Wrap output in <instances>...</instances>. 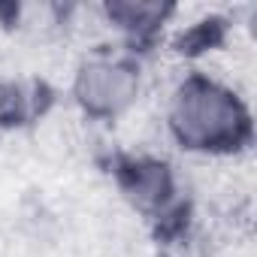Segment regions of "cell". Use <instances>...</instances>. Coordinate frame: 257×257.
Instances as JSON below:
<instances>
[{"label": "cell", "instance_id": "7a4b0ae2", "mask_svg": "<svg viewBox=\"0 0 257 257\" xmlns=\"http://www.w3.org/2000/svg\"><path fill=\"white\" fill-rule=\"evenodd\" d=\"M143 94V67L127 49H97L73 73V100L94 121L127 115Z\"/></svg>", "mask_w": 257, "mask_h": 257}, {"label": "cell", "instance_id": "6da1fadb", "mask_svg": "<svg viewBox=\"0 0 257 257\" xmlns=\"http://www.w3.org/2000/svg\"><path fill=\"white\" fill-rule=\"evenodd\" d=\"M167 134L191 155L230 158L251 143V112L233 85L188 73L167 97Z\"/></svg>", "mask_w": 257, "mask_h": 257}, {"label": "cell", "instance_id": "277c9868", "mask_svg": "<svg viewBox=\"0 0 257 257\" xmlns=\"http://www.w3.org/2000/svg\"><path fill=\"white\" fill-rule=\"evenodd\" d=\"M106 22L127 40V43H146L152 40L170 19L173 7L167 4H143V0H115L106 4Z\"/></svg>", "mask_w": 257, "mask_h": 257}, {"label": "cell", "instance_id": "3957f363", "mask_svg": "<svg viewBox=\"0 0 257 257\" xmlns=\"http://www.w3.org/2000/svg\"><path fill=\"white\" fill-rule=\"evenodd\" d=\"M118 188L140 215H146L152 221H167L182 209L179 206V194H182L179 179L158 158L121 161L118 164Z\"/></svg>", "mask_w": 257, "mask_h": 257}]
</instances>
